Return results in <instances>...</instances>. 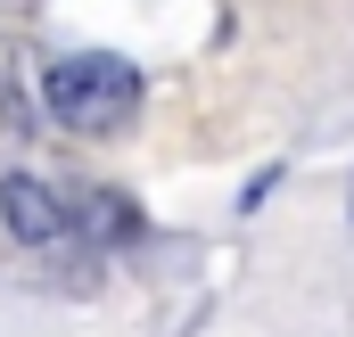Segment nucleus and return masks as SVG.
Here are the masks:
<instances>
[{
    "mask_svg": "<svg viewBox=\"0 0 354 337\" xmlns=\"http://www.w3.org/2000/svg\"><path fill=\"white\" fill-rule=\"evenodd\" d=\"M41 107L66 124V132H115V124H132V107H140V75L124 66V58H58L50 75H41Z\"/></svg>",
    "mask_w": 354,
    "mask_h": 337,
    "instance_id": "1",
    "label": "nucleus"
},
{
    "mask_svg": "<svg viewBox=\"0 0 354 337\" xmlns=\"http://www.w3.org/2000/svg\"><path fill=\"white\" fill-rule=\"evenodd\" d=\"M0 214H8V231H17L25 247H58V239H66V198H58L50 181H33V173H8V181H0Z\"/></svg>",
    "mask_w": 354,
    "mask_h": 337,
    "instance_id": "2",
    "label": "nucleus"
},
{
    "mask_svg": "<svg viewBox=\"0 0 354 337\" xmlns=\"http://www.w3.org/2000/svg\"><path fill=\"white\" fill-rule=\"evenodd\" d=\"M75 214H83L99 239H132V231H140V214H132L124 198H107V189H83V198L66 206V231H75Z\"/></svg>",
    "mask_w": 354,
    "mask_h": 337,
    "instance_id": "3",
    "label": "nucleus"
}]
</instances>
